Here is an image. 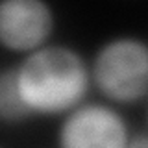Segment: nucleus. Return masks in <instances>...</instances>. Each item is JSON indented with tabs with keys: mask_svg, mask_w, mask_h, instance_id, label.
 <instances>
[{
	"mask_svg": "<svg viewBox=\"0 0 148 148\" xmlns=\"http://www.w3.org/2000/svg\"><path fill=\"white\" fill-rule=\"evenodd\" d=\"M128 148H148V135H135V137H132Z\"/></svg>",
	"mask_w": 148,
	"mask_h": 148,
	"instance_id": "423d86ee",
	"label": "nucleus"
},
{
	"mask_svg": "<svg viewBox=\"0 0 148 148\" xmlns=\"http://www.w3.org/2000/svg\"><path fill=\"white\" fill-rule=\"evenodd\" d=\"M59 148H128L130 130L124 117L108 104H80L59 128Z\"/></svg>",
	"mask_w": 148,
	"mask_h": 148,
	"instance_id": "7ed1b4c3",
	"label": "nucleus"
},
{
	"mask_svg": "<svg viewBox=\"0 0 148 148\" xmlns=\"http://www.w3.org/2000/svg\"><path fill=\"white\" fill-rule=\"evenodd\" d=\"M91 78L106 98L137 102L148 96V45L135 37H117L98 48Z\"/></svg>",
	"mask_w": 148,
	"mask_h": 148,
	"instance_id": "f03ea898",
	"label": "nucleus"
},
{
	"mask_svg": "<svg viewBox=\"0 0 148 148\" xmlns=\"http://www.w3.org/2000/svg\"><path fill=\"white\" fill-rule=\"evenodd\" d=\"M52 28V9L41 0H6L0 6V39L8 50L34 52L45 46Z\"/></svg>",
	"mask_w": 148,
	"mask_h": 148,
	"instance_id": "20e7f679",
	"label": "nucleus"
},
{
	"mask_svg": "<svg viewBox=\"0 0 148 148\" xmlns=\"http://www.w3.org/2000/svg\"><path fill=\"white\" fill-rule=\"evenodd\" d=\"M0 115L4 122H18L34 115L21 96L15 67L4 69L0 76Z\"/></svg>",
	"mask_w": 148,
	"mask_h": 148,
	"instance_id": "39448f33",
	"label": "nucleus"
},
{
	"mask_svg": "<svg viewBox=\"0 0 148 148\" xmlns=\"http://www.w3.org/2000/svg\"><path fill=\"white\" fill-rule=\"evenodd\" d=\"M21 96L32 113H69L82 104L91 82L85 59L71 46L45 45L15 67Z\"/></svg>",
	"mask_w": 148,
	"mask_h": 148,
	"instance_id": "f257e3e1",
	"label": "nucleus"
}]
</instances>
